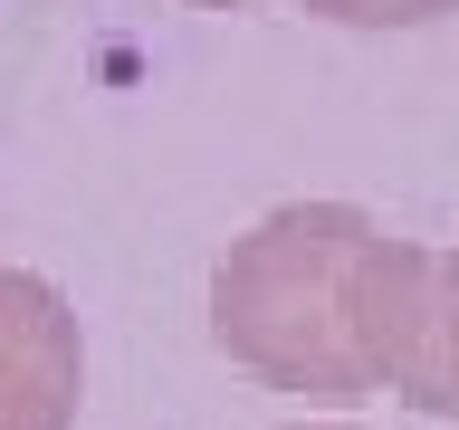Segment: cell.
I'll list each match as a JSON object with an SVG mask.
<instances>
[{
	"label": "cell",
	"mask_w": 459,
	"mask_h": 430,
	"mask_svg": "<svg viewBox=\"0 0 459 430\" xmlns=\"http://www.w3.org/2000/svg\"><path fill=\"white\" fill-rule=\"evenodd\" d=\"M421 239H393L354 201H287L211 268V335L239 373L307 401L393 392L421 306Z\"/></svg>",
	"instance_id": "1"
},
{
	"label": "cell",
	"mask_w": 459,
	"mask_h": 430,
	"mask_svg": "<svg viewBox=\"0 0 459 430\" xmlns=\"http://www.w3.org/2000/svg\"><path fill=\"white\" fill-rule=\"evenodd\" d=\"M86 335L39 268H0V430H77Z\"/></svg>",
	"instance_id": "2"
},
{
	"label": "cell",
	"mask_w": 459,
	"mask_h": 430,
	"mask_svg": "<svg viewBox=\"0 0 459 430\" xmlns=\"http://www.w3.org/2000/svg\"><path fill=\"white\" fill-rule=\"evenodd\" d=\"M393 392L430 421H459V249H430V268H421V306H411V335H402Z\"/></svg>",
	"instance_id": "3"
},
{
	"label": "cell",
	"mask_w": 459,
	"mask_h": 430,
	"mask_svg": "<svg viewBox=\"0 0 459 430\" xmlns=\"http://www.w3.org/2000/svg\"><path fill=\"white\" fill-rule=\"evenodd\" d=\"M316 20H344V29H421L440 20V10H459V0H307Z\"/></svg>",
	"instance_id": "4"
},
{
	"label": "cell",
	"mask_w": 459,
	"mask_h": 430,
	"mask_svg": "<svg viewBox=\"0 0 459 430\" xmlns=\"http://www.w3.org/2000/svg\"><path fill=\"white\" fill-rule=\"evenodd\" d=\"M297 430H354V421H297Z\"/></svg>",
	"instance_id": "5"
},
{
	"label": "cell",
	"mask_w": 459,
	"mask_h": 430,
	"mask_svg": "<svg viewBox=\"0 0 459 430\" xmlns=\"http://www.w3.org/2000/svg\"><path fill=\"white\" fill-rule=\"evenodd\" d=\"M211 10H239V0H211Z\"/></svg>",
	"instance_id": "6"
}]
</instances>
